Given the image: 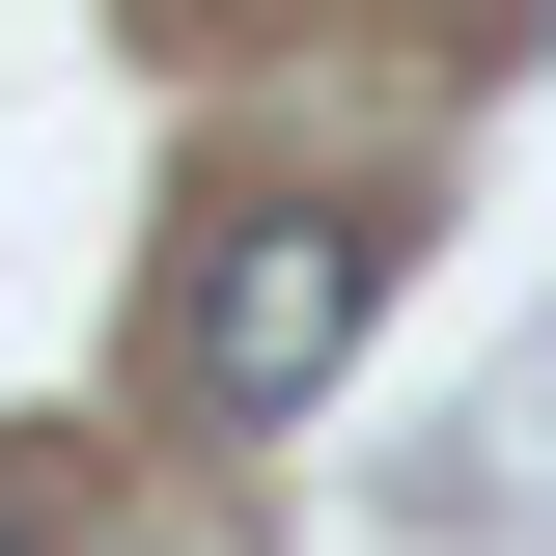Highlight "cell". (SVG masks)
<instances>
[{"mask_svg": "<svg viewBox=\"0 0 556 556\" xmlns=\"http://www.w3.org/2000/svg\"><path fill=\"white\" fill-rule=\"evenodd\" d=\"M362 306H390V223H306V195L223 223V251H195V390H223V417H306V390L362 362Z\"/></svg>", "mask_w": 556, "mask_h": 556, "instance_id": "6da1fadb", "label": "cell"}, {"mask_svg": "<svg viewBox=\"0 0 556 556\" xmlns=\"http://www.w3.org/2000/svg\"><path fill=\"white\" fill-rule=\"evenodd\" d=\"M0 556H28V501H0Z\"/></svg>", "mask_w": 556, "mask_h": 556, "instance_id": "7a4b0ae2", "label": "cell"}]
</instances>
